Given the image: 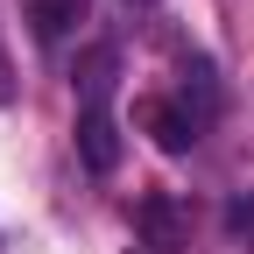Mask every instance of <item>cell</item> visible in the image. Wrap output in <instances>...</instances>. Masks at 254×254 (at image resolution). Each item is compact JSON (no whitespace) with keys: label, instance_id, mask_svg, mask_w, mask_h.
Wrapping results in <instances>:
<instances>
[{"label":"cell","instance_id":"obj_8","mask_svg":"<svg viewBox=\"0 0 254 254\" xmlns=\"http://www.w3.org/2000/svg\"><path fill=\"white\" fill-rule=\"evenodd\" d=\"M0 99H7V85H0Z\"/></svg>","mask_w":254,"mask_h":254},{"label":"cell","instance_id":"obj_3","mask_svg":"<svg viewBox=\"0 0 254 254\" xmlns=\"http://www.w3.org/2000/svg\"><path fill=\"white\" fill-rule=\"evenodd\" d=\"M113 78H120V50H106V43H99V50L78 64V78H71V85H78V99H85V113H106Z\"/></svg>","mask_w":254,"mask_h":254},{"label":"cell","instance_id":"obj_4","mask_svg":"<svg viewBox=\"0 0 254 254\" xmlns=\"http://www.w3.org/2000/svg\"><path fill=\"white\" fill-rule=\"evenodd\" d=\"M78 155H85L92 177H113V163H120V127H113L106 113H85V120H78Z\"/></svg>","mask_w":254,"mask_h":254},{"label":"cell","instance_id":"obj_5","mask_svg":"<svg viewBox=\"0 0 254 254\" xmlns=\"http://www.w3.org/2000/svg\"><path fill=\"white\" fill-rule=\"evenodd\" d=\"M28 21H36L43 43H57V36H71L85 21V0H28Z\"/></svg>","mask_w":254,"mask_h":254},{"label":"cell","instance_id":"obj_1","mask_svg":"<svg viewBox=\"0 0 254 254\" xmlns=\"http://www.w3.org/2000/svg\"><path fill=\"white\" fill-rule=\"evenodd\" d=\"M134 226H141V247L148 254H170V247H184L190 219H184V205L170 198V190H148V198L134 205Z\"/></svg>","mask_w":254,"mask_h":254},{"label":"cell","instance_id":"obj_9","mask_svg":"<svg viewBox=\"0 0 254 254\" xmlns=\"http://www.w3.org/2000/svg\"><path fill=\"white\" fill-rule=\"evenodd\" d=\"M141 254H148V247H141Z\"/></svg>","mask_w":254,"mask_h":254},{"label":"cell","instance_id":"obj_2","mask_svg":"<svg viewBox=\"0 0 254 254\" xmlns=\"http://www.w3.org/2000/svg\"><path fill=\"white\" fill-rule=\"evenodd\" d=\"M134 120L148 127V134H155V148H170V155H184L190 141L205 134V127L190 120V113H184L177 99H141V106H134Z\"/></svg>","mask_w":254,"mask_h":254},{"label":"cell","instance_id":"obj_7","mask_svg":"<svg viewBox=\"0 0 254 254\" xmlns=\"http://www.w3.org/2000/svg\"><path fill=\"white\" fill-rule=\"evenodd\" d=\"M226 226H233V233H254V198H233V205H226Z\"/></svg>","mask_w":254,"mask_h":254},{"label":"cell","instance_id":"obj_6","mask_svg":"<svg viewBox=\"0 0 254 254\" xmlns=\"http://www.w3.org/2000/svg\"><path fill=\"white\" fill-rule=\"evenodd\" d=\"M177 106L198 120V127H212V113H219V85H212L205 64H190V71H184V99H177Z\"/></svg>","mask_w":254,"mask_h":254}]
</instances>
